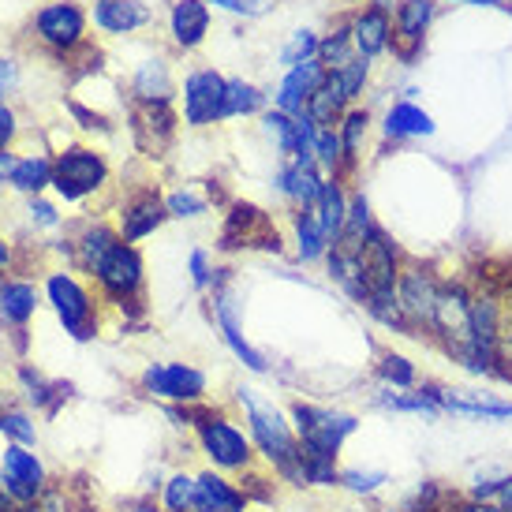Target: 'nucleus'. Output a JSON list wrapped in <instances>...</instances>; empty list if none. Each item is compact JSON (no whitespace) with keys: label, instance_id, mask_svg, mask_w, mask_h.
Masks as SVG:
<instances>
[{"label":"nucleus","instance_id":"nucleus-1","mask_svg":"<svg viewBox=\"0 0 512 512\" xmlns=\"http://www.w3.org/2000/svg\"><path fill=\"white\" fill-rule=\"evenodd\" d=\"M236 397H240V408H243V415H247V434H251V441H255L258 460H266L270 471L281 479V483L307 486L292 415L281 412L266 393H258V389H251V385H243Z\"/></svg>","mask_w":512,"mask_h":512},{"label":"nucleus","instance_id":"nucleus-2","mask_svg":"<svg viewBox=\"0 0 512 512\" xmlns=\"http://www.w3.org/2000/svg\"><path fill=\"white\" fill-rule=\"evenodd\" d=\"M427 341L441 348V356L453 359L456 367L475 378V333H471V288L464 281H441L434 322H430Z\"/></svg>","mask_w":512,"mask_h":512},{"label":"nucleus","instance_id":"nucleus-3","mask_svg":"<svg viewBox=\"0 0 512 512\" xmlns=\"http://www.w3.org/2000/svg\"><path fill=\"white\" fill-rule=\"evenodd\" d=\"M191 427H195V441H199L202 456L210 460L214 471L247 475L255 468V441L236 419H228L225 412H214V408H202V412H191Z\"/></svg>","mask_w":512,"mask_h":512},{"label":"nucleus","instance_id":"nucleus-4","mask_svg":"<svg viewBox=\"0 0 512 512\" xmlns=\"http://www.w3.org/2000/svg\"><path fill=\"white\" fill-rule=\"evenodd\" d=\"M292 427L299 438V456H318V460H341L344 441L359 430V415L333 408V404H314L296 400L292 408Z\"/></svg>","mask_w":512,"mask_h":512},{"label":"nucleus","instance_id":"nucleus-5","mask_svg":"<svg viewBox=\"0 0 512 512\" xmlns=\"http://www.w3.org/2000/svg\"><path fill=\"white\" fill-rule=\"evenodd\" d=\"M441 281H445V277H441L434 266L415 262V258H404V270H400V281H397V299H400V311H404V318H408V326H412L415 337H427L430 333Z\"/></svg>","mask_w":512,"mask_h":512},{"label":"nucleus","instance_id":"nucleus-6","mask_svg":"<svg viewBox=\"0 0 512 512\" xmlns=\"http://www.w3.org/2000/svg\"><path fill=\"white\" fill-rule=\"evenodd\" d=\"M143 389L165 404H202L210 382L191 363H150L143 370Z\"/></svg>","mask_w":512,"mask_h":512},{"label":"nucleus","instance_id":"nucleus-7","mask_svg":"<svg viewBox=\"0 0 512 512\" xmlns=\"http://www.w3.org/2000/svg\"><path fill=\"white\" fill-rule=\"evenodd\" d=\"M90 270H94L98 285L105 288L116 303L135 299V292L143 288V258H139V251L124 240H116L109 251H101V255L90 262Z\"/></svg>","mask_w":512,"mask_h":512},{"label":"nucleus","instance_id":"nucleus-8","mask_svg":"<svg viewBox=\"0 0 512 512\" xmlns=\"http://www.w3.org/2000/svg\"><path fill=\"white\" fill-rule=\"evenodd\" d=\"M105 176H109V169H105L101 154L83 150V146L64 150V154L57 157V165H53V187H57L68 202L86 199L90 191H98V187L105 184Z\"/></svg>","mask_w":512,"mask_h":512},{"label":"nucleus","instance_id":"nucleus-9","mask_svg":"<svg viewBox=\"0 0 512 512\" xmlns=\"http://www.w3.org/2000/svg\"><path fill=\"white\" fill-rule=\"evenodd\" d=\"M400 270H404V251L400 243L385 232L382 225L370 232V240L363 243V277H367V299L397 292Z\"/></svg>","mask_w":512,"mask_h":512},{"label":"nucleus","instance_id":"nucleus-10","mask_svg":"<svg viewBox=\"0 0 512 512\" xmlns=\"http://www.w3.org/2000/svg\"><path fill=\"white\" fill-rule=\"evenodd\" d=\"M225 90H228V79H221L214 68H202V72L187 75L184 83L187 128H210L217 120H225Z\"/></svg>","mask_w":512,"mask_h":512},{"label":"nucleus","instance_id":"nucleus-11","mask_svg":"<svg viewBox=\"0 0 512 512\" xmlns=\"http://www.w3.org/2000/svg\"><path fill=\"white\" fill-rule=\"evenodd\" d=\"M49 299H53L60 322H64V329L72 333L75 341H90L98 333V311H94V303H90V296H86L75 277L53 273L49 277Z\"/></svg>","mask_w":512,"mask_h":512},{"label":"nucleus","instance_id":"nucleus-12","mask_svg":"<svg viewBox=\"0 0 512 512\" xmlns=\"http://www.w3.org/2000/svg\"><path fill=\"white\" fill-rule=\"evenodd\" d=\"M438 404L445 415L475 419V423H512V397L464 389V385H438Z\"/></svg>","mask_w":512,"mask_h":512},{"label":"nucleus","instance_id":"nucleus-13","mask_svg":"<svg viewBox=\"0 0 512 512\" xmlns=\"http://www.w3.org/2000/svg\"><path fill=\"white\" fill-rule=\"evenodd\" d=\"M221 247H225V251H232V247H262V251H277V247H281V236H277V228H273L266 210L247 206V202H236L225 221V232H221Z\"/></svg>","mask_w":512,"mask_h":512},{"label":"nucleus","instance_id":"nucleus-14","mask_svg":"<svg viewBox=\"0 0 512 512\" xmlns=\"http://www.w3.org/2000/svg\"><path fill=\"white\" fill-rule=\"evenodd\" d=\"M434 12H438V0H400L397 4V15H393V53L404 64H412L419 57Z\"/></svg>","mask_w":512,"mask_h":512},{"label":"nucleus","instance_id":"nucleus-15","mask_svg":"<svg viewBox=\"0 0 512 512\" xmlns=\"http://www.w3.org/2000/svg\"><path fill=\"white\" fill-rule=\"evenodd\" d=\"M251 494L228 479L225 471L206 468L195 475V512H247Z\"/></svg>","mask_w":512,"mask_h":512},{"label":"nucleus","instance_id":"nucleus-16","mask_svg":"<svg viewBox=\"0 0 512 512\" xmlns=\"http://www.w3.org/2000/svg\"><path fill=\"white\" fill-rule=\"evenodd\" d=\"M326 75L329 72L318 64V57L303 60L296 68H288V75L281 79L277 94H273V109H281V113H288V116H303L307 113V101L314 98V90L322 86Z\"/></svg>","mask_w":512,"mask_h":512},{"label":"nucleus","instance_id":"nucleus-17","mask_svg":"<svg viewBox=\"0 0 512 512\" xmlns=\"http://www.w3.org/2000/svg\"><path fill=\"white\" fill-rule=\"evenodd\" d=\"M370 400H374V408H382L389 415H412V419H427V423H438L445 415L438 404V382H423L412 393H397V389L378 385L370 393Z\"/></svg>","mask_w":512,"mask_h":512},{"label":"nucleus","instance_id":"nucleus-18","mask_svg":"<svg viewBox=\"0 0 512 512\" xmlns=\"http://www.w3.org/2000/svg\"><path fill=\"white\" fill-rule=\"evenodd\" d=\"M322 184H326V172L314 165V157H288L281 176H277V187L296 210H314L318 206V195H322Z\"/></svg>","mask_w":512,"mask_h":512},{"label":"nucleus","instance_id":"nucleus-19","mask_svg":"<svg viewBox=\"0 0 512 512\" xmlns=\"http://www.w3.org/2000/svg\"><path fill=\"white\" fill-rule=\"evenodd\" d=\"M352 45H356V57L374 60L382 57L385 49L393 45V15L385 4H370L352 19Z\"/></svg>","mask_w":512,"mask_h":512},{"label":"nucleus","instance_id":"nucleus-20","mask_svg":"<svg viewBox=\"0 0 512 512\" xmlns=\"http://www.w3.org/2000/svg\"><path fill=\"white\" fill-rule=\"evenodd\" d=\"M214 314H217V326H221V337H225V344L232 348V356L240 359L247 370L266 374V370H270V363H266V356H262V352H255V348L247 344V337L240 333V322H236V299H232V292H228V288H217V292H214Z\"/></svg>","mask_w":512,"mask_h":512},{"label":"nucleus","instance_id":"nucleus-21","mask_svg":"<svg viewBox=\"0 0 512 512\" xmlns=\"http://www.w3.org/2000/svg\"><path fill=\"white\" fill-rule=\"evenodd\" d=\"M42 479L45 471L38 464V456L27 453V449H4V486H8V494L19 501H30L38 498V490H42Z\"/></svg>","mask_w":512,"mask_h":512},{"label":"nucleus","instance_id":"nucleus-22","mask_svg":"<svg viewBox=\"0 0 512 512\" xmlns=\"http://www.w3.org/2000/svg\"><path fill=\"white\" fill-rule=\"evenodd\" d=\"M83 27L86 19L75 4H49L38 12V34L57 49H72L83 42Z\"/></svg>","mask_w":512,"mask_h":512},{"label":"nucleus","instance_id":"nucleus-23","mask_svg":"<svg viewBox=\"0 0 512 512\" xmlns=\"http://www.w3.org/2000/svg\"><path fill=\"white\" fill-rule=\"evenodd\" d=\"M165 217H169L165 202L157 199L154 191H139V195L124 206V214H120V240L139 243L143 236H150Z\"/></svg>","mask_w":512,"mask_h":512},{"label":"nucleus","instance_id":"nucleus-24","mask_svg":"<svg viewBox=\"0 0 512 512\" xmlns=\"http://www.w3.org/2000/svg\"><path fill=\"white\" fill-rule=\"evenodd\" d=\"M348 206H352V195H348L344 180L341 176H326L322 195H318V206H314V217H318V225H322V232H326L329 247L341 240L344 221H348Z\"/></svg>","mask_w":512,"mask_h":512},{"label":"nucleus","instance_id":"nucleus-25","mask_svg":"<svg viewBox=\"0 0 512 512\" xmlns=\"http://www.w3.org/2000/svg\"><path fill=\"white\" fill-rule=\"evenodd\" d=\"M374 382L385 385V389H397V393H412L427 378L419 374V363L412 356H404L397 348H382L374 359Z\"/></svg>","mask_w":512,"mask_h":512},{"label":"nucleus","instance_id":"nucleus-26","mask_svg":"<svg viewBox=\"0 0 512 512\" xmlns=\"http://www.w3.org/2000/svg\"><path fill=\"white\" fill-rule=\"evenodd\" d=\"M348 109H352V101H348L341 79L333 72L322 79V86L314 90V98L307 101V116L314 120V128H337Z\"/></svg>","mask_w":512,"mask_h":512},{"label":"nucleus","instance_id":"nucleus-27","mask_svg":"<svg viewBox=\"0 0 512 512\" xmlns=\"http://www.w3.org/2000/svg\"><path fill=\"white\" fill-rule=\"evenodd\" d=\"M385 139H430L434 135V116L415 105V101H397L389 113H385Z\"/></svg>","mask_w":512,"mask_h":512},{"label":"nucleus","instance_id":"nucleus-28","mask_svg":"<svg viewBox=\"0 0 512 512\" xmlns=\"http://www.w3.org/2000/svg\"><path fill=\"white\" fill-rule=\"evenodd\" d=\"M206 30H210V8H206V0H176L172 4V38L184 45V49H195L206 38Z\"/></svg>","mask_w":512,"mask_h":512},{"label":"nucleus","instance_id":"nucleus-29","mask_svg":"<svg viewBox=\"0 0 512 512\" xmlns=\"http://www.w3.org/2000/svg\"><path fill=\"white\" fill-rule=\"evenodd\" d=\"M150 12H146L139 0H98L94 8V23L109 34H128V30L143 27Z\"/></svg>","mask_w":512,"mask_h":512},{"label":"nucleus","instance_id":"nucleus-30","mask_svg":"<svg viewBox=\"0 0 512 512\" xmlns=\"http://www.w3.org/2000/svg\"><path fill=\"white\" fill-rule=\"evenodd\" d=\"M509 483H512V468H505V464H483V468L471 471L460 494L475 501H501V494L509 490Z\"/></svg>","mask_w":512,"mask_h":512},{"label":"nucleus","instance_id":"nucleus-31","mask_svg":"<svg viewBox=\"0 0 512 512\" xmlns=\"http://www.w3.org/2000/svg\"><path fill=\"white\" fill-rule=\"evenodd\" d=\"M135 98L146 101V105H169L172 98V79L165 60H146L135 72Z\"/></svg>","mask_w":512,"mask_h":512},{"label":"nucleus","instance_id":"nucleus-32","mask_svg":"<svg viewBox=\"0 0 512 512\" xmlns=\"http://www.w3.org/2000/svg\"><path fill=\"white\" fill-rule=\"evenodd\" d=\"M292 228H296V255L303 262H318V258L329 255V240L322 225H318L314 210H296L292 214Z\"/></svg>","mask_w":512,"mask_h":512},{"label":"nucleus","instance_id":"nucleus-33","mask_svg":"<svg viewBox=\"0 0 512 512\" xmlns=\"http://www.w3.org/2000/svg\"><path fill=\"white\" fill-rule=\"evenodd\" d=\"M367 131H370V113L367 109H348L344 120L337 124V135H341V146H344V165L348 172L356 169V161L363 157V143H367Z\"/></svg>","mask_w":512,"mask_h":512},{"label":"nucleus","instance_id":"nucleus-34","mask_svg":"<svg viewBox=\"0 0 512 512\" xmlns=\"http://www.w3.org/2000/svg\"><path fill=\"white\" fill-rule=\"evenodd\" d=\"M356 60V45H352V30H333L329 38H318V64L326 72H341L344 64Z\"/></svg>","mask_w":512,"mask_h":512},{"label":"nucleus","instance_id":"nucleus-35","mask_svg":"<svg viewBox=\"0 0 512 512\" xmlns=\"http://www.w3.org/2000/svg\"><path fill=\"white\" fill-rule=\"evenodd\" d=\"M161 512H195V475L176 471L161 483Z\"/></svg>","mask_w":512,"mask_h":512},{"label":"nucleus","instance_id":"nucleus-36","mask_svg":"<svg viewBox=\"0 0 512 512\" xmlns=\"http://www.w3.org/2000/svg\"><path fill=\"white\" fill-rule=\"evenodd\" d=\"M389 486V471L378 468H341V490L352 498H374Z\"/></svg>","mask_w":512,"mask_h":512},{"label":"nucleus","instance_id":"nucleus-37","mask_svg":"<svg viewBox=\"0 0 512 512\" xmlns=\"http://www.w3.org/2000/svg\"><path fill=\"white\" fill-rule=\"evenodd\" d=\"M266 105V94L255 83H243V79H228L225 90V116H251Z\"/></svg>","mask_w":512,"mask_h":512},{"label":"nucleus","instance_id":"nucleus-38","mask_svg":"<svg viewBox=\"0 0 512 512\" xmlns=\"http://www.w3.org/2000/svg\"><path fill=\"white\" fill-rule=\"evenodd\" d=\"M34 303H38V292L23 285V281H12V285L0 288V311L12 322H27L30 314H34Z\"/></svg>","mask_w":512,"mask_h":512},{"label":"nucleus","instance_id":"nucleus-39","mask_svg":"<svg viewBox=\"0 0 512 512\" xmlns=\"http://www.w3.org/2000/svg\"><path fill=\"white\" fill-rule=\"evenodd\" d=\"M19 191H42L45 184H53V165L45 157H27V161H15L12 176H8Z\"/></svg>","mask_w":512,"mask_h":512},{"label":"nucleus","instance_id":"nucleus-40","mask_svg":"<svg viewBox=\"0 0 512 512\" xmlns=\"http://www.w3.org/2000/svg\"><path fill=\"white\" fill-rule=\"evenodd\" d=\"M314 57H318V38H314L311 30H296L292 42L281 49V64H288V68H296V64L314 60Z\"/></svg>","mask_w":512,"mask_h":512},{"label":"nucleus","instance_id":"nucleus-41","mask_svg":"<svg viewBox=\"0 0 512 512\" xmlns=\"http://www.w3.org/2000/svg\"><path fill=\"white\" fill-rule=\"evenodd\" d=\"M165 210H169V217H199L206 214V199L184 187V191H172L165 199Z\"/></svg>","mask_w":512,"mask_h":512},{"label":"nucleus","instance_id":"nucleus-42","mask_svg":"<svg viewBox=\"0 0 512 512\" xmlns=\"http://www.w3.org/2000/svg\"><path fill=\"white\" fill-rule=\"evenodd\" d=\"M206 4H217V8L236 15H262L270 8V0H206Z\"/></svg>","mask_w":512,"mask_h":512},{"label":"nucleus","instance_id":"nucleus-43","mask_svg":"<svg viewBox=\"0 0 512 512\" xmlns=\"http://www.w3.org/2000/svg\"><path fill=\"white\" fill-rule=\"evenodd\" d=\"M191 281H195V288H206L210 281H214V270H210V255L206 251H191Z\"/></svg>","mask_w":512,"mask_h":512},{"label":"nucleus","instance_id":"nucleus-44","mask_svg":"<svg viewBox=\"0 0 512 512\" xmlns=\"http://www.w3.org/2000/svg\"><path fill=\"white\" fill-rule=\"evenodd\" d=\"M501 385L512 389V303H509V326H505V337H501Z\"/></svg>","mask_w":512,"mask_h":512},{"label":"nucleus","instance_id":"nucleus-45","mask_svg":"<svg viewBox=\"0 0 512 512\" xmlns=\"http://www.w3.org/2000/svg\"><path fill=\"white\" fill-rule=\"evenodd\" d=\"M0 430L15 434L19 441H34V430L27 427V419H23V415H0Z\"/></svg>","mask_w":512,"mask_h":512},{"label":"nucleus","instance_id":"nucleus-46","mask_svg":"<svg viewBox=\"0 0 512 512\" xmlns=\"http://www.w3.org/2000/svg\"><path fill=\"white\" fill-rule=\"evenodd\" d=\"M453 512H505V509H501L498 501H475V498H464V494H456Z\"/></svg>","mask_w":512,"mask_h":512},{"label":"nucleus","instance_id":"nucleus-47","mask_svg":"<svg viewBox=\"0 0 512 512\" xmlns=\"http://www.w3.org/2000/svg\"><path fill=\"white\" fill-rule=\"evenodd\" d=\"M12 131H15V116H12V109H4V105H0V150H4V143L12 139Z\"/></svg>","mask_w":512,"mask_h":512},{"label":"nucleus","instance_id":"nucleus-48","mask_svg":"<svg viewBox=\"0 0 512 512\" xmlns=\"http://www.w3.org/2000/svg\"><path fill=\"white\" fill-rule=\"evenodd\" d=\"M15 86V64L8 57H0V94Z\"/></svg>","mask_w":512,"mask_h":512},{"label":"nucleus","instance_id":"nucleus-49","mask_svg":"<svg viewBox=\"0 0 512 512\" xmlns=\"http://www.w3.org/2000/svg\"><path fill=\"white\" fill-rule=\"evenodd\" d=\"M30 214L38 217L42 225H57V214H53V206H45V202H34V210Z\"/></svg>","mask_w":512,"mask_h":512},{"label":"nucleus","instance_id":"nucleus-50","mask_svg":"<svg viewBox=\"0 0 512 512\" xmlns=\"http://www.w3.org/2000/svg\"><path fill=\"white\" fill-rule=\"evenodd\" d=\"M128 512H161V505H154L150 498H139V501H131Z\"/></svg>","mask_w":512,"mask_h":512},{"label":"nucleus","instance_id":"nucleus-51","mask_svg":"<svg viewBox=\"0 0 512 512\" xmlns=\"http://www.w3.org/2000/svg\"><path fill=\"white\" fill-rule=\"evenodd\" d=\"M449 4H479V8H490V4H501V0H449Z\"/></svg>","mask_w":512,"mask_h":512},{"label":"nucleus","instance_id":"nucleus-52","mask_svg":"<svg viewBox=\"0 0 512 512\" xmlns=\"http://www.w3.org/2000/svg\"><path fill=\"white\" fill-rule=\"evenodd\" d=\"M501 509L505 512H512V483H509V490H505V494H501V501H498Z\"/></svg>","mask_w":512,"mask_h":512},{"label":"nucleus","instance_id":"nucleus-53","mask_svg":"<svg viewBox=\"0 0 512 512\" xmlns=\"http://www.w3.org/2000/svg\"><path fill=\"white\" fill-rule=\"evenodd\" d=\"M382 512H419L415 505H389V509H382Z\"/></svg>","mask_w":512,"mask_h":512},{"label":"nucleus","instance_id":"nucleus-54","mask_svg":"<svg viewBox=\"0 0 512 512\" xmlns=\"http://www.w3.org/2000/svg\"><path fill=\"white\" fill-rule=\"evenodd\" d=\"M4 266H8V247L0 243V270H4Z\"/></svg>","mask_w":512,"mask_h":512},{"label":"nucleus","instance_id":"nucleus-55","mask_svg":"<svg viewBox=\"0 0 512 512\" xmlns=\"http://www.w3.org/2000/svg\"><path fill=\"white\" fill-rule=\"evenodd\" d=\"M0 509H4V494H0Z\"/></svg>","mask_w":512,"mask_h":512}]
</instances>
